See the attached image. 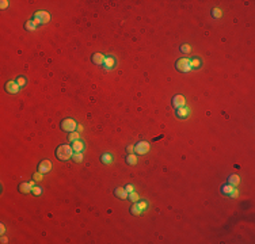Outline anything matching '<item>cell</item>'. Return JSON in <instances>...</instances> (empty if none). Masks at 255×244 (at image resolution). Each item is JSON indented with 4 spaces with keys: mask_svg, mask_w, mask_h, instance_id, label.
I'll list each match as a JSON object with an SVG mask.
<instances>
[{
    "mask_svg": "<svg viewBox=\"0 0 255 244\" xmlns=\"http://www.w3.org/2000/svg\"><path fill=\"white\" fill-rule=\"evenodd\" d=\"M73 149L69 145H58L56 149V157L61 161H67V160L72 159Z\"/></svg>",
    "mask_w": 255,
    "mask_h": 244,
    "instance_id": "6da1fadb",
    "label": "cell"
},
{
    "mask_svg": "<svg viewBox=\"0 0 255 244\" xmlns=\"http://www.w3.org/2000/svg\"><path fill=\"white\" fill-rule=\"evenodd\" d=\"M60 126H61V129L64 130V132H68V133H72V132H75V130L77 129V124H76V121L73 118L62 119L61 124H60Z\"/></svg>",
    "mask_w": 255,
    "mask_h": 244,
    "instance_id": "7a4b0ae2",
    "label": "cell"
},
{
    "mask_svg": "<svg viewBox=\"0 0 255 244\" xmlns=\"http://www.w3.org/2000/svg\"><path fill=\"white\" fill-rule=\"evenodd\" d=\"M151 149V144L146 142V141H140L134 145V153L136 155H140V156H144L146 155Z\"/></svg>",
    "mask_w": 255,
    "mask_h": 244,
    "instance_id": "3957f363",
    "label": "cell"
},
{
    "mask_svg": "<svg viewBox=\"0 0 255 244\" xmlns=\"http://www.w3.org/2000/svg\"><path fill=\"white\" fill-rule=\"evenodd\" d=\"M175 68L176 70L182 73H186L191 70V67H190V60L189 58H179L178 61L175 62Z\"/></svg>",
    "mask_w": 255,
    "mask_h": 244,
    "instance_id": "277c9868",
    "label": "cell"
},
{
    "mask_svg": "<svg viewBox=\"0 0 255 244\" xmlns=\"http://www.w3.org/2000/svg\"><path fill=\"white\" fill-rule=\"evenodd\" d=\"M34 19L39 20L41 24H45L50 20V14H49L48 11H37V12L34 14Z\"/></svg>",
    "mask_w": 255,
    "mask_h": 244,
    "instance_id": "5b68a950",
    "label": "cell"
},
{
    "mask_svg": "<svg viewBox=\"0 0 255 244\" xmlns=\"http://www.w3.org/2000/svg\"><path fill=\"white\" fill-rule=\"evenodd\" d=\"M4 88L8 94H18V92L20 91V87H19V84L16 83V81H7Z\"/></svg>",
    "mask_w": 255,
    "mask_h": 244,
    "instance_id": "8992f818",
    "label": "cell"
},
{
    "mask_svg": "<svg viewBox=\"0 0 255 244\" xmlns=\"http://www.w3.org/2000/svg\"><path fill=\"white\" fill-rule=\"evenodd\" d=\"M52 167H53L52 161H49V160H42V161L39 163V165H38V172L48 174V172H50V171H52Z\"/></svg>",
    "mask_w": 255,
    "mask_h": 244,
    "instance_id": "52a82bcc",
    "label": "cell"
},
{
    "mask_svg": "<svg viewBox=\"0 0 255 244\" xmlns=\"http://www.w3.org/2000/svg\"><path fill=\"white\" fill-rule=\"evenodd\" d=\"M175 114L179 119H186V118H189V115H190V108L187 107V106L179 107V108H176Z\"/></svg>",
    "mask_w": 255,
    "mask_h": 244,
    "instance_id": "ba28073f",
    "label": "cell"
},
{
    "mask_svg": "<svg viewBox=\"0 0 255 244\" xmlns=\"http://www.w3.org/2000/svg\"><path fill=\"white\" fill-rule=\"evenodd\" d=\"M172 106L175 108H179V107L186 106V99H184L183 95H175V96L172 98Z\"/></svg>",
    "mask_w": 255,
    "mask_h": 244,
    "instance_id": "9c48e42d",
    "label": "cell"
},
{
    "mask_svg": "<svg viewBox=\"0 0 255 244\" xmlns=\"http://www.w3.org/2000/svg\"><path fill=\"white\" fill-rule=\"evenodd\" d=\"M33 187H34V182H27V183H22L19 184V191L23 192V194H30L33 192Z\"/></svg>",
    "mask_w": 255,
    "mask_h": 244,
    "instance_id": "30bf717a",
    "label": "cell"
},
{
    "mask_svg": "<svg viewBox=\"0 0 255 244\" xmlns=\"http://www.w3.org/2000/svg\"><path fill=\"white\" fill-rule=\"evenodd\" d=\"M115 64H117V60L114 58L113 56H106L105 57V62H103V67H105V69H107V70L113 69V68L115 67Z\"/></svg>",
    "mask_w": 255,
    "mask_h": 244,
    "instance_id": "8fae6325",
    "label": "cell"
},
{
    "mask_svg": "<svg viewBox=\"0 0 255 244\" xmlns=\"http://www.w3.org/2000/svg\"><path fill=\"white\" fill-rule=\"evenodd\" d=\"M114 195H115L117 198H119V199H128V191L125 190V187H117L115 190H114Z\"/></svg>",
    "mask_w": 255,
    "mask_h": 244,
    "instance_id": "7c38bea8",
    "label": "cell"
},
{
    "mask_svg": "<svg viewBox=\"0 0 255 244\" xmlns=\"http://www.w3.org/2000/svg\"><path fill=\"white\" fill-rule=\"evenodd\" d=\"M105 57L106 56H103L102 53H94V54H92V57H91V60H92V62H94V64L103 65V62H105Z\"/></svg>",
    "mask_w": 255,
    "mask_h": 244,
    "instance_id": "4fadbf2b",
    "label": "cell"
},
{
    "mask_svg": "<svg viewBox=\"0 0 255 244\" xmlns=\"http://www.w3.org/2000/svg\"><path fill=\"white\" fill-rule=\"evenodd\" d=\"M100 161H102V164H111L113 163V155L109 153V152H106V153H103L102 156H100Z\"/></svg>",
    "mask_w": 255,
    "mask_h": 244,
    "instance_id": "5bb4252c",
    "label": "cell"
},
{
    "mask_svg": "<svg viewBox=\"0 0 255 244\" xmlns=\"http://www.w3.org/2000/svg\"><path fill=\"white\" fill-rule=\"evenodd\" d=\"M71 146H72L73 152H83V149H84V142H83V141H80V140H76V141H73Z\"/></svg>",
    "mask_w": 255,
    "mask_h": 244,
    "instance_id": "9a60e30c",
    "label": "cell"
},
{
    "mask_svg": "<svg viewBox=\"0 0 255 244\" xmlns=\"http://www.w3.org/2000/svg\"><path fill=\"white\" fill-rule=\"evenodd\" d=\"M130 213H132L133 216H140V214L143 213V209L140 208L138 202H133V205L130 206Z\"/></svg>",
    "mask_w": 255,
    "mask_h": 244,
    "instance_id": "2e32d148",
    "label": "cell"
},
{
    "mask_svg": "<svg viewBox=\"0 0 255 244\" xmlns=\"http://www.w3.org/2000/svg\"><path fill=\"white\" fill-rule=\"evenodd\" d=\"M125 161L128 163V165H136L137 164V156L134 153H129L125 157Z\"/></svg>",
    "mask_w": 255,
    "mask_h": 244,
    "instance_id": "e0dca14e",
    "label": "cell"
},
{
    "mask_svg": "<svg viewBox=\"0 0 255 244\" xmlns=\"http://www.w3.org/2000/svg\"><path fill=\"white\" fill-rule=\"evenodd\" d=\"M239 183H240V178H239V175H231L229 178H228V184H231V186L238 187Z\"/></svg>",
    "mask_w": 255,
    "mask_h": 244,
    "instance_id": "ac0fdd59",
    "label": "cell"
},
{
    "mask_svg": "<svg viewBox=\"0 0 255 244\" xmlns=\"http://www.w3.org/2000/svg\"><path fill=\"white\" fill-rule=\"evenodd\" d=\"M233 189H236V187H233V186H231V184H224V186L221 187V194H224V195H229L231 192L233 191Z\"/></svg>",
    "mask_w": 255,
    "mask_h": 244,
    "instance_id": "d6986e66",
    "label": "cell"
},
{
    "mask_svg": "<svg viewBox=\"0 0 255 244\" xmlns=\"http://www.w3.org/2000/svg\"><path fill=\"white\" fill-rule=\"evenodd\" d=\"M190 67H191V69H198V68L201 67V60L197 58V57L191 58L190 60Z\"/></svg>",
    "mask_w": 255,
    "mask_h": 244,
    "instance_id": "ffe728a7",
    "label": "cell"
},
{
    "mask_svg": "<svg viewBox=\"0 0 255 244\" xmlns=\"http://www.w3.org/2000/svg\"><path fill=\"white\" fill-rule=\"evenodd\" d=\"M72 160L75 163H81V161H83V153H81V152H73Z\"/></svg>",
    "mask_w": 255,
    "mask_h": 244,
    "instance_id": "44dd1931",
    "label": "cell"
},
{
    "mask_svg": "<svg viewBox=\"0 0 255 244\" xmlns=\"http://www.w3.org/2000/svg\"><path fill=\"white\" fill-rule=\"evenodd\" d=\"M128 199H130L132 202H138L140 201V197H138V194L136 191H132L128 194Z\"/></svg>",
    "mask_w": 255,
    "mask_h": 244,
    "instance_id": "7402d4cb",
    "label": "cell"
},
{
    "mask_svg": "<svg viewBox=\"0 0 255 244\" xmlns=\"http://www.w3.org/2000/svg\"><path fill=\"white\" fill-rule=\"evenodd\" d=\"M35 27H37V26L34 24V22H33V20H27L26 23H24V29H26L27 31H34Z\"/></svg>",
    "mask_w": 255,
    "mask_h": 244,
    "instance_id": "603a6c76",
    "label": "cell"
},
{
    "mask_svg": "<svg viewBox=\"0 0 255 244\" xmlns=\"http://www.w3.org/2000/svg\"><path fill=\"white\" fill-rule=\"evenodd\" d=\"M179 50H181L182 53H184V54H189L190 52H191V46H190L189 43H183V45H181Z\"/></svg>",
    "mask_w": 255,
    "mask_h": 244,
    "instance_id": "cb8c5ba5",
    "label": "cell"
},
{
    "mask_svg": "<svg viewBox=\"0 0 255 244\" xmlns=\"http://www.w3.org/2000/svg\"><path fill=\"white\" fill-rule=\"evenodd\" d=\"M79 137H80V136H79V133L76 132H72V133H69V136H68V141H71V142H73V141H76V140H79Z\"/></svg>",
    "mask_w": 255,
    "mask_h": 244,
    "instance_id": "d4e9b609",
    "label": "cell"
},
{
    "mask_svg": "<svg viewBox=\"0 0 255 244\" xmlns=\"http://www.w3.org/2000/svg\"><path fill=\"white\" fill-rule=\"evenodd\" d=\"M15 81L19 84V87H20V88H22V87L26 86V77H24V76H18Z\"/></svg>",
    "mask_w": 255,
    "mask_h": 244,
    "instance_id": "484cf974",
    "label": "cell"
},
{
    "mask_svg": "<svg viewBox=\"0 0 255 244\" xmlns=\"http://www.w3.org/2000/svg\"><path fill=\"white\" fill-rule=\"evenodd\" d=\"M212 16H213V18H220V16H221V10H220V8H213V10H212Z\"/></svg>",
    "mask_w": 255,
    "mask_h": 244,
    "instance_id": "4316f807",
    "label": "cell"
},
{
    "mask_svg": "<svg viewBox=\"0 0 255 244\" xmlns=\"http://www.w3.org/2000/svg\"><path fill=\"white\" fill-rule=\"evenodd\" d=\"M33 194H34V195L42 194V189H41L39 186H34V187H33Z\"/></svg>",
    "mask_w": 255,
    "mask_h": 244,
    "instance_id": "83f0119b",
    "label": "cell"
},
{
    "mask_svg": "<svg viewBox=\"0 0 255 244\" xmlns=\"http://www.w3.org/2000/svg\"><path fill=\"white\" fill-rule=\"evenodd\" d=\"M42 175H43V174H41V172H35L34 175H33V176H34V180H37V182L42 180V179H43V176H42Z\"/></svg>",
    "mask_w": 255,
    "mask_h": 244,
    "instance_id": "f1b7e54d",
    "label": "cell"
},
{
    "mask_svg": "<svg viewBox=\"0 0 255 244\" xmlns=\"http://www.w3.org/2000/svg\"><path fill=\"white\" fill-rule=\"evenodd\" d=\"M138 205H140V208L143 209V211L146 210V208H148V203H146L145 201H138Z\"/></svg>",
    "mask_w": 255,
    "mask_h": 244,
    "instance_id": "f546056e",
    "label": "cell"
},
{
    "mask_svg": "<svg viewBox=\"0 0 255 244\" xmlns=\"http://www.w3.org/2000/svg\"><path fill=\"white\" fill-rule=\"evenodd\" d=\"M125 190H126L128 194H129V192L134 191V187H133V184H126V186H125Z\"/></svg>",
    "mask_w": 255,
    "mask_h": 244,
    "instance_id": "4dcf8cb0",
    "label": "cell"
},
{
    "mask_svg": "<svg viewBox=\"0 0 255 244\" xmlns=\"http://www.w3.org/2000/svg\"><path fill=\"white\" fill-rule=\"evenodd\" d=\"M8 5H10V3H8L7 0H2V4H0V8H2V10H4V8H7Z\"/></svg>",
    "mask_w": 255,
    "mask_h": 244,
    "instance_id": "1f68e13d",
    "label": "cell"
},
{
    "mask_svg": "<svg viewBox=\"0 0 255 244\" xmlns=\"http://www.w3.org/2000/svg\"><path fill=\"white\" fill-rule=\"evenodd\" d=\"M238 195H239V191H238V190H236V189H233V191H232V192H231V194H229V197H231V198H236V197H238Z\"/></svg>",
    "mask_w": 255,
    "mask_h": 244,
    "instance_id": "d6a6232c",
    "label": "cell"
},
{
    "mask_svg": "<svg viewBox=\"0 0 255 244\" xmlns=\"http://www.w3.org/2000/svg\"><path fill=\"white\" fill-rule=\"evenodd\" d=\"M126 152H128V153H134V146H133V145L126 146Z\"/></svg>",
    "mask_w": 255,
    "mask_h": 244,
    "instance_id": "836d02e7",
    "label": "cell"
},
{
    "mask_svg": "<svg viewBox=\"0 0 255 244\" xmlns=\"http://www.w3.org/2000/svg\"><path fill=\"white\" fill-rule=\"evenodd\" d=\"M0 229H2V230H0V232H2V235H4V232H5V228H4V225H3V224L0 225Z\"/></svg>",
    "mask_w": 255,
    "mask_h": 244,
    "instance_id": "e575fe53",
    "label": "cell"
},
{
    "mask_svg": "<svg viewBox=\"0 0 255 244\" xmlns=\"http://www.w3.org/2000/svg\"><path fill=\"white\" fill-rule=\"evenodd\" d=\"M7 241H8V239H7V237H4V236H3V237H2V243H7Z\"/></svg>",
    "mask_w": 255,
    "mask_h": 244,
    "instance_id": "d590c367",
    "label": "cell"
},
{
    "mask_svg": "<svg viewBox=\"0 0 255 244\" xmlns=\"http://www.w3.org/2000/svg\"><path fill=\"white\" fill-rule=\"evenodd\" d=\"M77 130H79V132H81V130H83V126H80V125H77Z\"/></svg>",
    "mask_w": 255,
    "mask_h": 244,
    "instance_id": "8d00e7d4",
    "label": "cell"
}]
</instances>
